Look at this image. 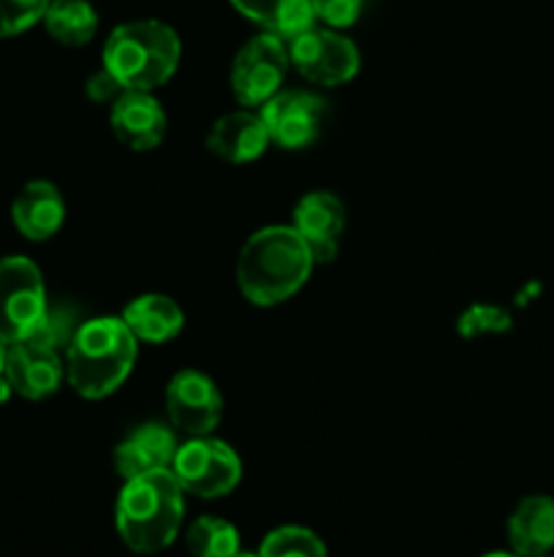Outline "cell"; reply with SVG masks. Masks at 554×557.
Listing matches in <instances>:
<instances>
[{"instance_id": "cell-1", "label": "cell", "mask_w": 554, "mask_h": 557, "mask_svg": "<svg viewBox=\"0 0 554 557\" xmlns=\"http://www.w3.org/2000/svg\"><path fill=\"white\" fill-rule=\"evenodd\" d=\"M313 264V253L293 226L259 228L237 259L239 292L259 308H275L307 283Z\"/></svg>"}, {"instance_id": "cell-2", "label": "cell", "mask_w": 554, "mask_h": 557, "mask_svg": "<svg viewBox=\"0 0 554 557\" xmlns=\"http://www.w3.org/2000/svg\"><path fill=\"white\" fill-rule=\"evenodd\" d=\"M182 517L185 490L172 468L128 479L114 509L119 539L139 555L163 553L177 539Z\"/></svg>"}, {"instance_id": "cell-3", "label": "cell", "mask_w": 554, "mask_h": 557, "mask_svg": "<svg viewBox=\"0 0 554 557\" xmlns=\"http://www.w3.org/2000/svg\"><path fill=\"white\" fill-rule=\"evenodd\" d=\"M139 341L130 335L123 319L103 315L76 330L65 348V379L76 395L101 400L125 384L136 364Z\"/></svg>"}, {"instance_id": "cell-4", "label": "cell", "mask_w": 554, "mask_h": 557, "mask_svg": "<svg viewBox=\"0 0 554 557\" xmlns=\"http://www.w3.org/2000/svg\"><path fill=\"white\" fill-rule=\"evenodd\" d=\"M182 44L174 27L158 20H136L117 25L103 44V69L123 90L152 92L174 76Z\"/></svg>"}, {"instance_id": "cell-5", "label": "cell", "mask_w": 554, "mask_h": 557, "mask_svg": "<svg viewBox=\"0 0 554 557\" xmlns=\"http://www.w3.org/2000/svg\"><path fill=\"white\" fill-rule=\"evenodd\" d=\"M172 473L179 487L196 498H223L237 490L242 479V460L237 451L212 435H196L174 455Z\"/></svg>"}, {"instance_id": "cell-6", "label": "cell", "mask_w": 554, "mask_h": 557, "mask_svg": "<svg viewBox=\"0 0 554 557\" xmlns=\"http://www.w3.org/2000/svg\"><path fill=\"white\" fill-rule=\"evenodd\" d=\"M41 270L25 256L0 259V341L20 343L47 313Z\"/></svg>"}, {"instance_id": "cell-7", "label": "cell", "mask_w": 554, "mask_h": 557, "mask_svg": "<svg viewBox=\"0 0 554 557\" xmlns=\"http://www.w3.org/2000/svg\"><path fill=\"white\" fill-rule=\"evenodd\" d=\"M288 65H291V58H288L286 38L275 33H261L250 38L231 63L234 98L244 109L264 107L272 96L280 92Z\"/></svg>"}, {"instance_id": "cell-8", "label": "cell", "mask_w": 554, "mask_h": 557, "mask_svg": "<svg viewBox=\"0 0 554 557\" xmlns=\"http://www.w3.org/2000/svg\"><path fill=\"white\" fill-rule=\"evenodd\" d=\"M291 65L307 82L337 87L358 74V49L351 38L331 27H310L288 44Z\"/></svg>"}, {"instance_id": "cell-9", "label": "cell", "mask_w": 554, "mask_h": 557, "mask_svg": "<svg viewBox=\"0 0 554 557\" xmlns=\"http://www.w3.org/2000/svg\"><path fill=\"white\" fill-rule=\"evenodd\" d=\"M168 422L179 433L212 435L223 419V397L215 381L199 370H182L166 386Z\"/></svg>"}, {"instance_id": "cell-10", "label": "cell", "mask_w": 554, "mask_h": 557, "mask_svg": "<svg viewBox=\"0 0 554 557\" xmlns=\"http://www.w3.org/2000/svg\"><path fill=\"white\" fill-rule=\"evenodd\" d=\"M259 114L275 145L286 147V150H302L318 139L326 101L307 90H286L272 96Z\"/></svg>"}, {"instance_id": "cell-11", "label": "cell", "mask_w": 554, "mask_h": 557, "mask_svg": "<svg viewBox=\"0 0 554 557\" xmlns=\"http://www.w3.org/2000/svg\"><path fill=\"white\" fill-rule=\"evenodd\" d=\"M293 228L313 253V261H331L345 232V207L329 190H313L302 196L293 210Z\"/></svg>"}, {"instance_id": "cell-12", "label": "cell", "mask_w": 554, "mask_h": 557, "mask_svg": "<svg viewBox=\"0 0 554 557\" xmlns=\"http://www.w3.org/2000/svg\"><path fill=\"white\" fill-rule=\"evenodd\" d=\"M3 375L9 379L11 389L27 400H43L60 389L65 368L58 351L36 346L30 341L9 343L5 346Z\"/></svg>"}, {"instance_id": "cell-13", "label": "cell", "mask_w": 554, "mask_h": 557, "mask_svg": "<svg viewBox=\"0 0 554 557\" xmlns=\"http://www.w3.org/2000/svg\"><path fill=\"white\" fill-rule=\"evenodd\" d=\"M119 145L136 152L155 150L166 136V112L152 92L123 90L112 103L109 114Z\"/></svg>"}, {"instance_id": "cell-14", "label": "cell", "mask_w": 554, "mask_h": 557, "mask_svg": "<svg viewBox=\"0 0 554 557\" xmlns=\"http://www.w3.org/2000/svg\"><path fill=\"white\" fill-rule=\"evenodd\" d=\"M177 449V438L166 424H144V428H136L114 449V471L125 482L152 471H166V468H172Z\"/></svg>"}, {"instance_id": "cell-15", "label": "cell", "mask_w": 554, "mask_h": 557, "mask_svg": "<svg viewBox=\"0 0 554 557\" xmlns=\"http://www.w3.org/2000/svg\"><path fill=\"white\" fill-rule=\"evenodd\" d=\"M269 131H266L261 114L242 109V112H228L206 134V147L217 158L228 163H250L261 158L269 147Z\"/></svg>"}, {"instance_id": "cell-16", "label": "cell", "mask_w": 554, "mask_h": 557, "mask_svg": "<svg viewBox=\"0 0 554 557\" xmlns=\"http://www.w3.org/2000/svg\"><path fill=\"white\" fill-rule=\"evenodd\" d=\"M11 218H14V226L20 228L22 237L33 239V243L54 237L65 221V201L58 185L49 183V180L27 183L11 205Z\"/></svg>"}, {"instance_id": "cell-17", "label": "cell", "mask_w": 554, "mask_h": 557, "mask_svg": "<svg viewBox=\"0 0 554 557\" xmlns=\"http://www.w3.org/2000/svg\"><path fill=\"white\" fill-rule=\"evenodd\" d=\"M119 319L125 321L136 341L152 343V346L174 341L185 324L182 308L166 294H141L134 302L125 305Z\"/></svg>"}, {"instance_id": "cell-18", "label": "cell", "mask_w": 554, "mask_h": 557, "mask_svg": "<svg viewBox=\"0 0 554 557\" xmlns=\"http://www.w3.org/2000/svg\"><path fill=\"white\" fill-rule=\"evenodd\" d=\"M508 544L516 557L554 549V498L530 495L508 517Z\"/></svg>"}, {"instance_id": "cell-19", "label": "cell", "mask_w": 554, "mask_h": 557, "mask_svg": "<svg viewBox=\"0 0 554 557\" xmlns=\"http://www.w3.org/2000/svg\"><path fill=\"white\" fill-rule=\"evenodd\" d=\"M250 22L280 38H297L315 25V0H228Z\"/></svg>"}, {"instance_id": "cell-20", "label": "cell", "mask_w": 554, "mask_h": 557, "mask_svg": "<svg viewBox=\"0 0 554 557\" xmlns=\"http://www.w3.org/2000/svg\"><path fill=\"white\" fill-rule=\"evenodd\" d=\"M41 22L65 47H85L98 33V14L87 0H52Z\"/></svg>"}, {"instance_id": "cell-21", "label": "cell", "mask_w": 554, "mask_h": 557, "mask_svg": "<svg viewBox=\"0 0 554 557\" xmlns=\"http://www.w3.org/2000/svg\"><path fill=\"white\" fill-rule=\"evenodd\" d=\"M185 542L193 557H234L239 555V531L223 517H199L190 522Z\"/></svg>"}, {"instance_id": "cell-22", "label": "cell", "mask_w": 554, "mask_h": 557, "mask_svg": "<svg viewBox=\"0 0 554 557\" xmlns=\"http://www.w3.org/2000/svg\"><path fill=\"white\" fill-rule=\"evenodd\" d=\"M259 557H326V544L310 528L282 525L261 542Z\"/></svg>"}, {"instance_id": "cell-23", "label": "cell", "mask_w": 554, "mask_h": 557, "mask_svg": "<svg viewBox=\"0 0 554 557\" xmlns=\"http://www.w3.org/2000/svg\"><path fill=\"white\" fill-rule=\"evenodd\" d=\"M79 326V310H76L74 305H47V313L41 315L36 330H33L25 341L58 351V348H68V343L74 341Z\"/></svg>"}, {"instance_id": "cell-24", "label": "cell", "mask_w": 554, "mask_h": 557, "mask_svg": "<svg viewBox=\"0 0 554 557\" xmlns=\"http://www.w3.org/2000/svg\"><path fill=\"white\" fill-rule=\"evenodd\" d=\"M511 313L508 310L498 308V305H470L465 313L456 321V330L465 341H473V337L481 335H500V332L511 330Z\"/></svg>"}, {"instance_id": "cell-25", "label": "cell", "mask_w": 554, "mask_h": 557, "mask_svg": "<svg viewBox=\"0 0 554 557\" xmlns=\"http://www.w3.org/2000/svg\"><path fill=\"white\" fill-rule=\"evenodd\" d=\"M52 0H0V38L20 36L43 20Z\"/></svg>"}, {"instance_id": "cell-26", "label": "cell", "mask_w": 554, "mask_h": 557, "mask_svg": "<svg viewBox=\"0 0 554 557\" xmlns=\"http://www.w3.org/2000/svg\"><path fill=\"white\" fill-rule=\"evenodd\" d=\"M367 0H315V20L331 30H345L356 25Z\"/></svg>"}, {"instance_id": "cell-27", "label": "cell", "mask_w": 554, "mask_h": 557, "mask_svg": "<svg viewBox=\"0 0 554 557\" xmlns=\"http://www.w3.org/2000/svg\"><path fill=\"white\" fill-rule=\"evenodd\" d=\"M119 92H123V85H119V82L114 79L106 69H101L98 74H92L90 82H87V96H90L96 103L114 101Z\"/></svg>"}, {"instance_id": "cell-28", "label": "cell", "mask_w": 554, "mask_h": 557, "mask_svg": "<svg viewBox=\"0 0 554 557\" xmlns=\"http://www.w3.org/2000/svg\"><path fill=\"white\" fill-rule=\"evenodd\" d=\"M11 384H9V379H5V375H0V403H5L11 397Z\"/></svg>"}, {"instance_id": "cell-29", "label": "cell", "mask_w": 554, "mask_h": 557, "mask_svg": "<svg viewBox=\"0 0 554 557\" xmlns=\"http://www.w3.org/2000/svg\"><path fill=\"white\" fill-rule=\"evenodd\" d=\"M3 364H5V343L0 341V375H3Z\"/></svg>"}, {"instance_id": "cell-30", "label": "cell", "mask_w": 554, "mask_h": 557, "mask_svg": "<svg viewBox=\"0 0 554 557\" xmlns=\"http://www.w3.org/2000/svg\"><path fill=\"white\" fill-rule=\"evenodd\" d=\"M483 557H516L514 553H489V555H483Z\"/></svg>"}, {"instance_id": "cell-31", "label": "cell", "mask_w": 554, "mask_h": 557, "mask_svg": "<svg viewBox=\"0 0 554 557\" xmlns=\"http://www.w3.org/2000/svg\"><path fill=\"white\" fill-rule=\"evenodd\" d=\"M527 557H554L552 553H538V555H527Z\"/></svg>"}, {"instance_id": "cell-32", "label": "cell", "mask_w": 554, "mask_h": 557, "mask_svg": "<svg viewBox=\"0 0 554 557\" xmlns=\"http://www.w3.org/2000/svg\"><path fill=\"white\" fill-rule=\"evenodd\" d=\"M234 557H259V555H248V553H239V555H234Z\"/></svg>"}]
</instances>
